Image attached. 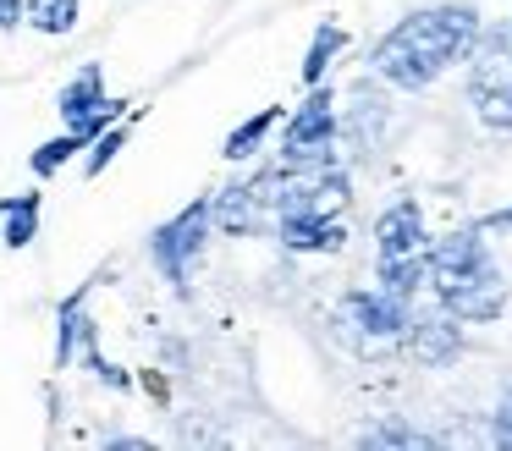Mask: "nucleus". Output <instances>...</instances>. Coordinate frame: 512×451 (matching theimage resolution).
<instances>
[{"label": "nucleus", "mask_w": 512, "mask_h": 451, "mask_svg": "<svg viewBox=\"0 0 512 451\" xmlns=\"http://www.w3.org/2000/svg\"><path fill=\"white\" fill-rule=\"evenodd\" d=\"M490 440H496L501 451H512V385L496 396V413H490Z\"/></svg>", "instance_id": "nucleus-21"}, {"label": "nucleus", "mask_w": 512, "mask_h": 451, "mask_svg": "<svg viewBox=\"0 0 512 451\" xmlns=\"http://www.w3.org/2000/svg\"><path fill=\"white\" fill-rule=\"evenodd\" d=\"M39 209H45V193H39V187L6 198V209H0V242H6L12 253L34 248V237H39Z\"/></svg>", "instance_id": "nucleus-14"}, {"label": "nucleus", "mask_w": 512, "mask_h": 451, "mask_svg": "<svg viewBox=\"0 0 512 451\" xmlns=\"http://www.w3.org/2000/svg\"><path fill=\"white\" fill-rule=\"evenodd\" d=\"M56 110H61V127H78V132H89V138H100L111 121L127 116V99L105 94V66L89 61V66L72 72V83H61Z\"/></svg>", "instance_id": "nucleus-6"}, {"label": "nucleus", "mask_w": 512, "mask_h": 451, "mask_svg": "<svg viewBox=\"0 0 512 451\" xmlns=\"http://www.w3.org/2000/svg\"><path fill=\"white\" fill-rule=\"evenodd\" d=\"M358 446H435V435H424V429L402 424L397 413H380V424L358 429Z\"/></svg>", "instance_id": "nucleus-19"}, {"label": "nucleus", "mask_w": 512, "mask_h": 451, "mask_svg": "<svg viewBox=\"0 0 512 451\" xmlns=\"http://www.w3.org/2000/svg\"><path fill=\"white\" fill-rule=\"evenodd\" d=\"M468 105L485 132L512 138V22L479 33L468 55Z\"/></svg>", "instance_id": "nucleus-4"}, {"label": "nucleus", "mask_w": 512, "mask_h": 451, "mask_svg": "<svg viewBox=\"0 0 512 451\" xmlns=\"http://www.w3.org/2000/svg\"><path fill=\"white\" fill-rule=\"evenodd\" d=\"M276 237H281V248H287V253H342L347 248L342 215H320V209L276 215Z\"/></svg>", "instance_id": "nucleus-11"}, {"label": "nucleus", "mask_w": 512, "mask_h": 451, "mask_svg": "<svg viewBox=\"0 0 512 451\" xmlns=\"http://www.w3.org/2000/svg\"><path fill=\"white\" fill-rule=\"evenodd\" d=\"M83 17V0H23V22L45 39H67Z\"/></svg>", "instance_id": "nucleus-18"}, {"label": "nucleus", "mask_w": 512, "mask_h": 451, "mask_svg": "<svg viewBox=\"0 0 512 451\" xmlns=\"http://www.w3.org/2000/svg\"><path fill=\"white\" fill-rule=\"evenodd\" d=\"M281 127V105H265V110H254L248 121H237L232 132H226V143H221V154L232 165H243V160H254L259 149H265V138Z\"/></svg>", "instance_id": "nucleus-15"}, {"label": "nucleus", "mask_w": 512, "mask_h": 451, "mask_svg": "<svg viewBox=\"0 0 512 451\" xmlns=\"http://www.w3.org/2000/svg\"><path fill=\"white\" fill-rule=\"evenodd\" d=\"M336 138H342L353 154H375L380 149V138H386V105L375 99V88H369V83L353 88L342 121H336Z\"/></svg>", "instance_id": "nucleus-12"}, {"label": "nucleus", "mask_w": 512, "mask_h": 451, "mask_svg": "<svg viewBox=\"0 0 512 451\" xmlns=\"http://www.w3.org/2000/svg\"><path fill=\"white\" fill-rule=\"evenodd\" d=\"M408 325H413V297H397L386 286H375V292H347L331 308V330L353 352H364V358L397 352L408 341Z\"/></svg>", "instance_id": "nucleus-3"}, {"label": "nucleus", "mask_w": 512, "mask_h": 451, "mask_svg": "<svg viewBox=\"0 0 512 451\" xmlns=\"http://www.w3.org/2000/svg\"><path fill=\"white\" fill-rule=\"evenodd\" d=\"M89 143H94L89 132H78V127H61L56 138H45L34 154H28V171H34L39 182H50V176H56L61 165H72V160H78V154L89 149Z\"/></svg>", "instance_id": "nucleus-17"}, {"label": "nucleus", "mask_w": 512, "mask_h": 451, "mask_svg": "<svg viewBox=\"0 0 512 451\" xmlns=\"http://www.w3.org/2000/svg\"><path fill=\"white\" fill-rule=\"evenodd\" d=\"M105 446H122V451H144L149 446V435H111Z\"/></svg>", "instance_id": "nucleus-24"}, {"label": "nucleus", "mask_w": 512, "mask_h": 451, "mask_svg": "<svg viewBox=\"0 0 512 451\" xmlns=\"http://www.w3.org/2000/svg\"><path fill=\"white\" fill-rule=\"evenodd\" d=\"M265 215L276 220V209H270V171H254V176H243V182H232V187L215 193V226L232 231V237L259 231Z\"/></svg>", "instance_id": "nucleus-9"}, {"label": "nucleus", "mask_w": 512, "mask_h": 451, "mask_svg": "<svg viewBox=\"0 0 512 451\" xmlns=\"http://www.w3.org/2000/svg\"><path fill=\"white\" fill-rule=\"evenodd\" d=\"M23 22V0H0V33H12Z\"/></svg>", "instance_id": "nucleus-22"}, {"label": "nucleus", "mask_w": 512, "mask_h": 451, "mask_svg": "<svg viewBox=\"0 0 512 451\" xmlns=\"http://www.w3.org/2000/svg\"><path fill=\"white\" fill-rule=\"evenodd\" d=\"M127 138H133V121H127V116L111 121V127H105L100 138L89 143V154H83V176H89V182H94V176H105V165H111L116 154L127 149Z\"/></svg>", "instance_id": "nucleus-20"}, {"label": "nucleus", "mask_w": 512, "mask_h": 451, "mask_svg": "<svg viewBox=\"0 0 512 451\" xmlns=\"http://www.w3.org/2000/svg\"><path fill=\"white\" fill-rule=\"evenodd\" d=\"M424 209L419 198H397L386 215L375 220V264L386 259H408V253H424Z\"/></svg>", "instance_id": "nucleus-10"}, {"label": "nucleus", "mask_w": 512, "mask_h": 451, "mask_svg": "<svg viewBox=\"0 0 512 451\" xmlns=\"http://www.w3.org/2000/svg\"><path fill=\"white\" fill-rule=\"evenodd\" d=\"M336 88L331 83H314L303 94V105L292 116H281V154H314V149H331L336 143Z\"/></svg>", "instance_id": "nucleus-7"}, {"label": "nucleus", "mask_w": 512, "mask_h": 451, "mask_svg": "<svg viewBox=\"0 0 512 451\" xmlns=\"http://www.w3.org/2000/svg\"><path fill=\"white\" fill-rule=\"evenodd\" d=\"M210 226H215V193H199L193 204H182L177 215H171L166 226H155V237H149V259H155V270L166 275L177 292L193 281V264H199L204 242H210Z\"/></svg>", "instance_id": "nucleus-5"}, {"label": "nucleus", "mask_w": 512, "mask_h": 451, "mask_svg": "<svg viewBox=\"0 0 512 451\" xmlns=\"http://www.w3.org/2000/svg\"><path fill=\"white\" fill-rule=\"evenodd\" d=\"M0 209H6V198H0Z\"/></svg>", "instance_id": "nucleus-25"}, {"label": "nucleus", "mask_w": 512, "mask_h": 451, "mask_svg": "<svg viewBox=\"0 0 512 451\" xmlns=\"http://www.w3.org/2000/svg\"><path fill=\"white\" fill-rule=\"evenodd\" d=\"M479 226H485V231H512V204H507V209H490V215H479Z\"/></svg>", "instance_id": "nucleus-23"}, {"label": "nucleus", "mask_w": 512, "mask_h": 451, "mask_svg": "<svg viewBox=\"0 0 512 451\" xmlns=\"http://www.w3.org/2000/svg\"><path fill=\"white\" fill-rule=\"evenodd\" d=\"M424 264H430V292L446 314H457L463 325H490V319L507 314V275H501L496 253L485 242V226H463L446 231L441 242L424 248Z\"/></svg>", "instance_id": "nucleus-2"}, {"label": "nucleus", "mask_w": 512, "mask_h": 451, "mask_svg": "<svg viewBox=\"0 0 512 451\" xmlns=\"http://www.w3.org/2000/svg\"><path fill=\"white\" fill-rule=\"evenodd\" d=\"M347 50V28L342 22H314V39H309V50H303V83H325L331 77V66H336V55Z\"/></svg>", "instance_id": "nucleus-16"}, {"label": "nucleus", "mask_w": 512, "mask_h": 451, "mask_svg": "<svg viewBox=\"0 0 512 451\" xmlns=\"http://www.w3.org/2000/svg\"><path fill=\"white\" fill-rule=\"evenodd\" d=\"M402 347L413 352V358L424 363V369H452L457 358H463V319L457 314H446L441 303L424 314V308H413V325H408V341Z\"/></svg>", "instance_id": "nucleus-8"}, {"label": "nucleus", "mask_w": 512, "mask_h": 451, "mask_svg": "<svg viewBox=\"0 0 512 451\" xmlns=\"http://www.w3.org/2000/svg\"><path fill=\"white\" fill-rule=\"evenodd\" d=\"M485 17L474 0H441V6H419L397 22L391 33H380L369 50V72L380 83L402 88V94H424L435 88L452 66H463L474 55Z\"/></svg>", "instance_id": "nucleus-1"}, {"label": "nucleus", "mask_w": 512, "mask_h": 451, "mask_svg": "<svg viewBox=\"0 0 512 451\" xmlns=\"http://www.w3.org/2000/svg\"><path fill=\"white\" fill-rule=\"evenodd\" d=\"M89 292H94V281H83L78 292L61 297V308H56V369H67V363L78 358L83 330L94 325V319H89Z\"/></svg>", "instance_id": "nucleus-13"}]
</instances>
